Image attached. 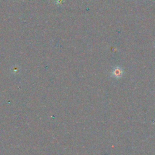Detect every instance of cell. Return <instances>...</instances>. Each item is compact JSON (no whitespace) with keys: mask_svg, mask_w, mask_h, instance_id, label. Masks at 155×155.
Segmentation results:
<instances>
[{"mask_svg":"<svg viewBox=\"0 0 155 155\" xmlns=\"http://www.w3.org/2000/svg\"><path fill=\"white\" fill-rule=\"evenodd\" d=\"M112 73H113V75L116 78H120L122 76V70L120 67H116L114 68Z\"/></svg>","mask_w":155,"mask_h":155,"instance_id":"1","label":"cell"}]
</instances>
